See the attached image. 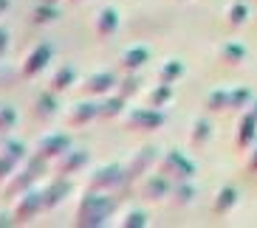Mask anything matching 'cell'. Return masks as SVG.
I'll return each instance as SVG.
<instances>
[{
    "label": "cell",
    "instance_id": "1",
    "mask_svg": "<svg viewBox=\"0 0 257 228\" xmlns=\"http://www.w3.org/2000/svg\"><path fill=\"white\" fill-rule=\"evenodd\" d=\"M43 169H46V158L37 155V152L29 155V158L9 175V180L3 183V200H17L23 192H29L31 186H37V178L43 175Z\"/></svg>",
    "mask_w": 257,
    "mask_h": 228
},
{
    "label": "cell",
    "instance_id": "2",
    "mask_svg": "<svg viewBox=\"0 0 257 228\" xmlns=\"http://www.w3.org/2000/svg\"><path fill=\"white\" fill-rule=\"evenodd\" d=\"M113 198H107L102 192L91 189L82 198L79 208H76V226H105L113 214Z\"/></svg>",
    "mask_w": 257,
    "mask_h": 228
},
{
    "label": "cell",
    "instance_id": "3",
    "mask_svg": "<svg viewBox=\"0 0 257 228\" xmlns=\"http://www.w3.org/2000/svg\"><path fill=\"white\" fill-rule=\"evenodd\" d=\"M43 208H46V194H43V189L31 186L29 192H23V194L17 198V206H15V212H12L15 226H26V222H31Z\"/></svg>",
    "mask_w": 257,
    "mask_h": 228
},
{
    "label": "cell",
    "instance_id": "4",
    "mask_svg": "<svg viewBox=\"0 0 257 228\" xmlns=\"http://www.w3.org/2000/svg\"><path fill=\"white\" fill-rule=\"evenodd\" d=\"M51 54H54V48L48 46V42H37V46L26 54L23 65H20V76H23V79L40 76V70H46V65L51 62Z\"/></svg>",
    "mask_w": 257,
    "mask_h": 228
},
{
    "label": "cell",
    "instance_id": "5",
    "mask_svg": "<svg viewBox=\"0 0 257 228\" xmlns=\"http://www.w3.org/2000/svg\"><path fill=\"white\" fill-rule=\"evenodd\" d=\"M85 164H88V150L68 146L60 158H54V172L62 175V178H71V175H76L79 169H85Z\"/></svg>",
    "mask_w": 257,
    "mask_h": 228
},
{
    "label": "cell",
    "instance_id": "6",
    "mask_svg": "<svg viewBox=\"0 0 257 228\" xmlns=\"http://www.w3.org/2000/svg\"><path fill=\"white\" fill-rule=\"evenodd\" d=\"M31 113H34V118L43 124H48L51 118H57L60 116V102H57V93L48 88V90H40L37 96H34V107H31Z\"/></svg>",
    "mask_w": 257,
    "mask_h": 228
},
{
    "label": "cell",
    "instance_id": "7",
    "mask_svg": "<svg viewBox=\"0 0 257 228\" xmlns=\"http://www.w3.org/2000/svg\"><path fill=\"white\" fill-rule=\"evenodd\" d=\"M68 146H71V138L65 132H46L37 141V155H43L46 160H54V158H60Z\"/></svg>",
    "mask_w": 257,
    "mask_h": 228
},
{
    "label": "cell",
    "instance_id": "8",
    "mask_svg": "<svg viewBox=\"0 0 257 228\" xmlns=\"http://www.w3.org/2000/svg\"><path fill=\"white\" fill-rule=\"evenodd\" d=\"M121 178H124V169H121L119 164L99 166V169H93V175H91V189L107 192V189H113V186H119Z\"/></svg>",
    "mask_w": 257,
    "mask_h": 228
},
{
    "label": "cell",
    "instance_id": "9",
    "mask_svg": "<svg viewBox=\"0 0 257 228\" xmlns=\"http://www.w3.org/2000/svg\"><path fill=\"white\" fill-rule=\"evenodd\" d=\"M116 84H119V79H116L110 70H99V74H91L88 79H85L82 90L88 93V96H107Z\"/></svg>",
    "mask_w": 257,
    "mask_h": 228
},
{
    "label": "cell",
    "instance_id": "10",
    "mask_svg": "<svg viewBox=\"0 0 257 228\" xmlns=\"http://www.w3.org/2000/svg\"><path fill=\"white\" fill-rule=\"evenodd\" d=\"M43 194H46V208H57V206L71 194V180L57 175L54 180H48L46 186H43Z\"/></svg>",
    "mask_w": 257,
    "mask_h": 228
},
{
    "label": "cell",
    "instance_id": "11",
    "mask_svg": "<svg viewBox=\"0 0 257 228\" xmlns=\"http://www.w3.org/2000/svg\"><path fill=\"white\" fill-rule=\"evenodd\" d=\"M164 124V116L159 113V107H142V110H133L127 116V127L133 130H153Z\"/></svg>",
    "mask_w": 257,
    "mask_h": 228
},
{
    "label": "cell",
    "instance_id": "12",
    "mask_svg": "<svg viewBox=\"0 0 257 228\" xmlns=\"http://www.w3.org/2000/svg\"><path fill=\"white\" fill-rule=\"evenodd\" d=\"M96 116H99V104H93V102H76V104L68 107L65 124H68V127H82V124L93 122Z\"/></svg>",
    "mask_w": 257,
    "mask_h": 228
},
{
    "label": "cell",
    "instance_id": "13",
    "mask_svg": "<svg viewBox=\"0 0 257 228\" xmlns=\"http://www.w3.org/2000/svg\"><path fill=\"white\" fill-rule=\"evenodd\" d=\"M0 155L20 166L31 152H29V146H26L23 141H17V138H12V136H3V138H0Z\"/></svg>",
    "mask_w": 257,
    "mask_h": 228
},
{
    "label": "cell",
    "instance_id": "14",
    "mask_svg": "<svg viewBox=\"0 0 257 228\" xmlns=\"http://www.w3.org/2000/svg\"><path fill=\"white\" fill-rule=\"evenodd\" d=\"M116 28H119V12L105 6L96 14V37L105 40V37H110V34H116Z\"/></svg>",
    "mask_w": 257,
    "mask_h": 228
},
{
    "label": "cell",
    "instance_id": "15",
    "mask_svg": "<svg viewBox=\"0 0 257 228\" xmlns=\"http://www.w3.org/2000/svg\"><path fill=\"white\" fill-rule=\"evenodd\" d=\"M60 17V8H57V3H51V0H43L40 6H34V12H31V23L37 26H46V23H54Z\"/></svg>",
    "mask_w": 257,
    "mask_h": 228
},
{
    "label": "cell",
    "instance_id": "16",
    "mask_svg": "<svg viewBox=\"0 0 257 228\" xmlns=\"http://www.w3.org/2000/svg\"><path fill=\"white\" fill-rule=\"evenodd\" d=\"M147 60H150V51H147V48H130V51L121 54L119 65H121L124 70H139Z\"/></svg>",
    "mask_w": 257,
    "mask_h": 228
},
{
    "label": "cell",
    "instance_id": "17",
    "mask_svg": "<svg viewBox=\"0 0 257 228\" xmlns=\"http://www.w3.org/2000/svg\"><path fill=\"white\" fill-rule=\"evenodd\" d=\"M124 113V96H105L99 102V118H116V116Z\"/></svg>",
    "mask_w": 257,
    "mask_h": 228
},
{
    "label": "cell",
    "instance_id": "18",
    "mask_svg": "<svg viewBox=\"0 0 257 228\" xmlns=\"http://www.w3.org/2000/svg\"><path fill=\"white\" fill-rule=\"evenodd\" d=\"M170 169H178V172H181V178H192V164L184 158L181 152H170V155L164 158V164H161V172L167 175Z\"/></svg>",
    "mask_w": 257,
    "mask_h": 228
},
{
    "label": "cell",
    "instance_id": "19",
    "mask_svg": "<svg viewBox=\"0 0 257 228\" xmlns=\"http://www.w3.org/2000/svg\"><path fill=\"white\" fill-rule=\"evenodd\" d=\"M74 82H76V68H74V65H62V68L51 76V90H54V93L68 90Z\"/></svg>",
    "mask_w": 257,
    "mask_h": 228
},
{
    "label": "cell",
    "instance_id": "20",
    "mask_svg": "<svg viewBox=\"0 0 257 228\" xmlns=\"http://www.w3.org/2000/svg\"><path fill=\"white\" fill-rule=\"evenodd\" d=\"M167 189H170V186H167V178H164V172H161V175H153V178H147V183H144V194H147V198H164L167 194Z\"/></svg>",
    "mask_w": 257,
    "mask_h": 228
},
{
    "label": "cell",
    "instance_id": "21",
    "mask_svg": "<svg viewBox=\"0 0 257 228\" xmlns=\"http://www.w3.org/2000/svg\"><path fill=\"white\" fill-rule=\"evenodd\" d=\"M15 124H17V110L9 104H0V138L9 136L15 130Z\"/></svg>",
    "mask_w": 257,
    "mask_h": 228
},
{
    "label": "cell",
    "instance_id": "22",
    "mask_svg": "<svg viewBox=\"0 0 257 228\" xmlns=\"http://www.w3.org/2000/svg\"><path fill=\"white\" fill-rule=\"evenodd\" d=\"M184 74V65L178 60H170L164 65V68H161V74H159V82H167V84H173L175 79H178V76Z\"/></svg>",
    "mask_w": 257,
    "mask_h": 228
},
{
    "label": "cell",
    "instance_id": "23",
    "mask_svg": "<svg viewBox=\"0 0 257 228\" xmlns=\"http://www.w3.org/2000/svg\"><path fill=\"white\" fill-rule=\"evenodd\" d=\"M139 84H142V79H139V76H124V79H119V84H116V93L127 99V96L139 93Z\"/></svg>",
    "mask_w": 257,
    "mask_h": 228
},
{
    "label": "cell",
    "instance_id": "24",
    "mask_svg": "<svg viewBox=\"0 0 257 228\" xmlns=\"http://www.w3.org/2000/svg\"><path fill=\"white\" fill-rule=\"evenodd\" d=\"M220 54H223V60L232 62V65H237L240 60H246V48L237 46V42H229V46H223V48H220Z\"/></svg>",
    "mask_w": 257,
    "mask_h": 228
},
{
    "label": "cell",
    "instance_id": "25",
    "mask_svg": "<svg viewBox=\"0 0 257 228\" xmlns=\"http://www.w3.org/2000/svg\"><path fill=\"white\" fill-rule=\"evenodd\" d=\"M234 203H237V192L229 186V189H223V192L218 194V200H215V208H218V212H229Z\"/></svg>",
    "mask_w": 257,
    "mask_h": 228
},
{
    "label": "cell",
    "instance_id": "26",
    "mask_svg": "<svg viewBox=\"0 0 257 228\" xmlns=\"http://www.w3.org/2000/svg\"><path fill=\"white\" fill-rule=\"evenodd\" d=\"M170 96H173V84H167V82H161L156 90L150 93V104L153 107H161L164 102H170Z\"/></svg>",
    "mask_w": 257,
    "mask_h": 228
},
{
    "label": "cell",
    "instance_id": "27",
    "mask_svg": "<svg viewBox=\"0 0 257 228\" xmlns=\"http://www.w3.org/2000/svg\"><path fill=\"white\" fill-rule=\"evenodd\" d=\"M257 118L254 116H246V124H240V132H237V141H240V144H249L251 138L257 136Z\"/></svg>",
    "mask_w": 257,
    "mask_h": 228
},
{
    "label": "cell",
    "instance_id": "28",
    "mask_svg": "<svg viewBox=\"0 0 257 228\" xmlns=\"http://www.w3.org/2000/svg\"><path fill=\"white\" fill-rule=\"evenodd\" d=\"M246 17H249V8L243 6L240 0H237V3H232V8H229V23L240 26V23H246Z\"/></svg>",
    "mask_w": 257,
    "mask_h": 228
},
{
    "label": "cell",
    "instance_id": "29",
    "mask_svg": "<svg viewBox=\"0 0 257 228\" xmlns=\"http://www.w3.org/2000/svg\"><path fill=\"white\" fill-rule=\"evenodd\" d=\"M220 107H229V93L226 90H215L209 96V110H220Z\"/></svg>",
    "mask_w": 257,
    "mask_h": 228
},
{
    "label": "cell",
    "instance_id": "30",
    "mask_svg": "<svg viewBox=\"0 0 257 228\" xmlns=\"http://www.w3.org/2000/svg\"><path fill=\"white\" fill-rule=\"evenodd\" d=\"M15 169H17V164H12L9 158H3V155H0V183H6L9 175H12Z\"/></svg>",
    "mask_w": 257,
    "mask_h": 228
},
{
    "label": "cell",
    "instance_id": "31",
    "mask_svg": "<svg viewBox=\"0 0 257 228\" xmlns=\"http://www.w3.org/2000/svg\"><path fill=\"white\" fill-rule=\"evenodd\" d=\"M249 99H251V96H249V90H232V93H229V107H237L240 102L246 104Z\"/></svg>",
    "mask_w": 257,
    "mask_h": 228
},
{
    "label": "cell",
    "instance_id": "32",
    "mask_svg": "<svg viewBox=\"0 0 257 228\" xmlns=\"http://www.w3.org/2000/svg\"><path fill=\"white\" fill-rule=\"evenodd\" d=\"M206 136H209V124H206V122H195V132H192V141H195V144H201V141H204Z\"/></svg>",
    "mask_w": 257,
    "mask_h": 228
},
{
    "label": "cell",
    "instance_id": "33",
    "mask_svg": "<svg viewBox=\"0 0 257 228\" xmlns=\"http://www.w3.org/2000/svg\"><path fill=\"white\" fill-rule=\"evenodd\" d=\"M12 76H15V70H12V65H6V62L0 60V88H6V84L12 82Z\"/></svg>",
    "mask_w": 257,
    "mask_h": 228
},
{
    "label": "cell",
    "instance_id": "34",
    "mask_svg": "<svg viewBox=\"0 0 257 228\" xmlns=\"http://www.w3.org/2000/svg\"><path fill=\"white\" fill-rule=\"evenodd\" d=\"M121 226H144V214L142 212H130L127 217H124V222Z\"/></svg>",
    "mask_w": 257,
    "mask_h": 228
},
{
    "label": "cell",
    "instance_id": "35",
    "mask_svg": "<svg viewBox=\"0 0 257 228\" xmlns=\"http://www.w3.org/2000/svg\"><path fill=\"white\" fill-rule=\"evenodd\" d=\"M6 51H9V28L0 26V60L6 56Z\"/></svg>",
    "mask_w": 257,
    "mask_h": 228
},
{
    "label": "cell",
    "instance_id": "36",
    "mask_svg": "<svg viewBox=\"0 0 257 228\" xmlns=\"http://www.w3.org/2000/svg\"><path fill=\"white\" fill-rule=\"evenodd\" d=\"M6 226H15V217L9 212H0V228H6Z\"/></svg>",
    "mask_w": 257,
    "mask_h": 228
},
{
    "label": "cell",
    "instance_id": "37",
    "mask_svg": "<svg viewBox=\"0 0 257 228\" xmlns=\"http://www.w3.org/2000/svg\"><path fill=\"white\" fill-rule=\"evenodd\" d=\"M6 8H9V0H0V14H3Z\"/></svg>",
    "mask_w": 257,
    "mask_h": 228
},
{
    "label": "cell",
    "instance_id": "38",
    "mask_svg": "<svg viewBox=\"0 0 257 228\" xmlns=\"http://www.w3.org/2000/svg\"><path fill=\"white\" fill-rule=\"evenodd\" d=\"M74 3H79V0H74Z\"/></svg>",
    "mask_w": 257,
    "mask_h": 228
},
{
    "label": "cell",
    "instance_id": "39",
    "mask_svg": "<svg viewBox=\"0 0 257 228\" xmlns=\"http://www.w3.org/2000/svg\"><path fill=\"white\" fill-rule=\"evenodd\" d=\"M51 3H57V0H51Z\"/></svg>",
    "mask_w": 257,
    "mask_h": 228
}]
</instances>
